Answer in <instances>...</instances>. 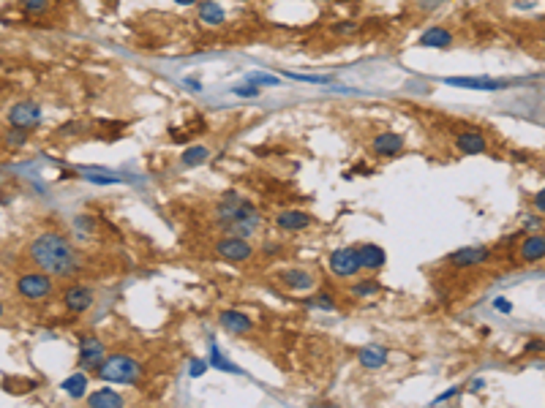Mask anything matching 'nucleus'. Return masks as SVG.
Returning a JSON list of instances; mask_svg holds the SVG:
<instances>
[{
    "mask_svg": "<svg viewBox=\"0 0 545 408\" xmlns=\"http://www.w3.org/2000/svg\"><path fill=\"white\" fill-rule=\"evenodd\" d=\"M358 258H360V270L376 272L388 264V251L376 242H363L358 245Z\"/></svg>",
    "mask_w": 545,
    "mask_h": 408,
    "instance_id": "obj_15",
    "label": "nucleus"
},
{
    "mask_svg": "<svg viewBox=\"0 0 545 408\" xmlns=\"http://www.w3.org/2000/svg\"><path fill=\"white\" fill-rule=\"evenodd\" d=\"M406 147V139L395 131H385V134H376L374 142H371V150L379 155V158H393L398 152H404Z\"/></svg>",
    "mask_w": 545,
    "mask_h": 408,
    "instance_id": "obj_16",
    "label": "nucleus"
},
{
    "mask_svg": "<svg viewBox=\"0 0 545 408\" xmlns=\"http://www.w3.org/2000/svg\"><path fill=\"white\" fill-rule=\"evenodd\" d=\"M534 210L537 212H545V191L540 188L537 194H534Z\"/></svg>",
    "mask_w": 545,
    "mask_h": 408,
    "instance_id": "obj_37",
    "label": "nucleus"
},
{
    "mask_svg": "<svg viewBox=\"0 0 545 408\" xmlns=\"http://www.w3.org/2000/svg\"><path fill=\"white\" fill-rule=\"evenodd\" d=\"M218 210V224L224 229V234H234V237H246L249 240L256 229L262 226V212L256 210V204H251L249 199L240 194H224Z\"/></svg>",
    "mask_w": 545,
    "mask_h": 408,
    "instance_id": "obj_2",
    "label": "nucleus"
},
{
    "mask_svg": "<svg viewBox=\"0 0 545 408\" xmlns=\"http://www.w3.org/2000/svg\"><path fill=\"white\" fill-rule=\"evenodd\" d=\"M218 324H221V330L229 335H249L254 330V318L249 313H243V310H221L218 313Z\"/></svg>",
    "mask_w": 545,
    "mask_h": 408,
    "instance_id": "obj_14",
    "label": "nucleus"
},
{
    "mask_svg": "<svg viewBox=\"0 0 545 408\" xmlns=\"http://www.w3.org/2000/svg\"><path fill=\"white\" fill-rule=\"evenodd\" d=\"M455 394H458V389H455V387H452V389H447V392H442V394H439V397H436L434 403H442V400H452V397H455Z\"/></svg>",
    "mask_w": 545,
    "mask_h": 408,
    "instance_id": "obj_39",
    "label": "nucleus"
},
{
    "mask_svg": "<svg viewBox=\"0 0 545 408\" xmlns=\"http://www.w3.org/2000/svg\"><path fill=\"white\" fill-rule=\"evenodd\" d=\"M232 93H234V95H240V98H256V95H259V88L249 82L246 88H232Z\"/></svg>",
    "mask_w": 545,
    "mask_h": 408,
    "instance_id": "obj_34",
    "label": "nucleus"
},
{
    "mask_svg": "<svg viewBox=\"0 0 545 408\" xmlns=\"http://www.w3.org/2000/svg\"><path fill=\"white\" fill-rule=\"evenodd\" d=\"M358 31V25H352V22H346V25H336L333 33H355Z\"/></svg>",
    "mask_w": 545,
    "mask_h": 408,
    "instance_id": "obj_38",
    "label": "nucleus"
},
{
    "mask_svg": "<svg viewBox=\"0 0 545 408\" xmlns=\"http://www.w3.org/2000/svg\"><path fill=\"white\" fill-rule=\"evenodd\" d=\"M289 79L297 82H308V85H330V76H316V74H295V71H284Z\"/></svg>",
    "mask_w": 545,
    "mask_h": 408,
    "instance_id": "obj_31",
    "label": "nucleus"
},
{
    "mask_svg": "<svg viewBox=\"0 0 545 408\" xmlns=\"http://www.w3.org/2000/svg\"><path fill=\"white\" fill-rule=\"evenodd\" d=\"M494 308H497L499 313H513V303H510V300H504V297H499L497 303H494Z\"/></svg>",
    "mask_w": 545,
    "mask_h": 408,
    "instance_id": "obj_36",
    "label": "nucleus"
},
{
    "mask_svg": "<svg viewBox=\"0 0 545 408\" xmlns=\"http://www.w3.org/2000/svg\"><path fill=\"white\" fill-rule=\"evenodd\" d=\"M445 85L450 88H464V90H504L510 88V82L504 79H491V76H447Z\"/></svg>",
    "mask_w": 545,
    "mask_h": 408,
    "instance_id": "obj_11",
    "label": "nucleus"
},
{
    "mask_svg": "<svg viewBox=\"0 0 545 408\" xmlns=\"http://www.w3.org/2000/svg\"><path fill=\"white\" fill-rule=\"evenodd\" d=\"M82 131H85V125H82V122H71V125H63L58 134L66 136V134H82Z\"/></svg>",
    "mask_w": 545,
    "mask_h": 408,
    "instance_id": "obj_35",
    "label": "nucleus"
},
{
    "mask_svg": "<svg viewBox=\"0 0 545 408\" xmlns=\"http://www.w3.org/2000/svg\"><path fill=\"white\" fill-rule=\"evenodd\" d=\"M9 125H14V128H22V131H33V128H38L41 125V117H44V109L38 101H16L11 109H9Z\"/></svg>",
    "mask_w": 545,
    "mask_h": 408,
    "instance_id": "obj_5",
    "label": "nucleus"
},
{
    "mask_svg": "<svg viewBox=\"0 0 545 408\" xmlns=\"http://www.w3.org/2000/svg\"><path fill=\"white\" fill-rule=\"evenodd\" d=\"M491 258V248L488 245H469V248H458V251H452L447 261H450L452 267H458V270H467V267H477V264H485Z\"/></svg>",
    "mask_w": 545,
    "mask_h": 408,
    "instance_id": "obj_10",
    "label": "nucleus"
},
{
    "mask_svg": "<svg viewBox=\"0 0 545 408\" xmlns=\"http://www.w3.org/2000/svg\"><path fill=\"white\" fill-rule=\"evenodd\" d=\"M256 251L246 237H234V234H224L221 240L216 242V256L224 258V261H232V264H240V261H249Z\"/></svg>",
    "mask_w": 545,
    "mask_h": 408,
    "instance_id": "obj_7",
    "label": "nucleus"
},
{
    "mask_svg": "<svg viewBox=\"0 0 545 408\" xmlns=\"http://www.w3.org/2000/svg\"><path fill=\"white\" fill-rule=\"evenodd\" d=\"M197 11H199V22L207 25V28H218V25L227 22V11L218 6L216 0H202Z\"/></svg>",
    "mask_w": 545,
    "mask_h": 408,
    "instance_id": "obj_22",
    "label": "nucleus"
},
{
    "mask_svg": "<svg viewBox=\"0 0 545 408\" xmlns=\"http://www.w3.org/2000/svg\"><path fill=\"white\" fill-rule=\"evenodd\" d=\"M390 360L388 348L379 346V343H368V346H363L358 351V362L365 367V370H379V367H385Z\"/></svg>",
    "mask_w": 545,
    "mask_h": 408,
    "instance_id": "obj_17",
    "label": "nucleus"
},
{
    "mask_svg": "<svg viewBox=\"0 0 545 408\" xmlns=\"http://www.w3.org/2000/svg\"><path fill=\"white\" fill-rule=\"evenodd\" d=\"M249 82H251V85H267V88H279V85H281L279 76H273V74H259V71H254V74H249Z\"/></svg>",
    "mask_w": 545,
    "mask_h": 408,
    "instance_id": "obj_32",
    "label": "nucleus"
},
{
    "mask_svg": "<svg viewBox=\"0 0 545 408\" xmlns=\"http://www.w3.org/2000/svg\"><path fill=\"white\" fill-rule=\"evenodd\" d=\"M177 6H194V3H199V0H175Z\"/></svg>",
    "mask_w": 545,
    "mask_h": 408,
    "instance_id": "obj_40",
    "label": "nucleus"
},
{
    "mask_svg": "<svg viewBox=\"0 0 545 408\" xmlns=\"http://www.w3.org/2000/svg\"><path fill=\"white\" fill-rule=\"evenodd\" d=\"M308 226H313V215H308L306 210H281L276 215V229L284 234H295Z\"/></svg>",
    "mask_w": 545,
    "mask_h": 408,
    "instance_id": "obj_13",
    "label": "nucleus"
},
{
    "mask_svg": "<svg viewBox=\"0 0 545 408\" xmlns=\"http://www.w3.org/2000/svg\"><path fill=\"white\" fill-rule=\"evenodd\" d=\"M95 303V291L90 286H85V283H71V286L63 288V305H66V310L68 313H85V310H90Z\"/></svg>",
    "mask_w": 545,
    "mask_h": 408,
    "instance_id": "obj_9",
    "label": "nucleus"
},
{
    "mask_svg": "<svg viewBox=\"0 0 545 408\" xmlns=\"http://www.w3.org/2000/svg\"><path fill=\"white\" fill-rule=\"evenodd\" d=\"M379 291H382V283H376V281H360L355 286H349L352 297H376Z\"/></svg>",
    "mask_w": 545,
    "mask_h": 408,
    "instance_id": "obj_28",
    "label": "nucleus"
},
{
    "mask_svg": "<svg viewBox=\"0 0 545 408\" xmlns=\"http://www.w3.org/2000/svg\"><path fill=\"white\" fill-rule=\"evenodd\" d=\"M240 3H246V0H240Z\"/></svg>",
    "mask_w": 545,
    "mask_h": 408,
    "instance_id": "obj_42",
    "label": "nucleus"
},
{
    "mask_svg": "<svg viewBox=\"0 0 545 408\" xmlns=\"http://www.w3.org/2000/svg\"><path fill=\"white\" fill-rule=\"evenodd\" d=\"M25 14H44L49 9V0H19Z\"/></svg>",
    "mask_w": 545,
    "mask_h": 408,
    "instance_id": "obj_30",
    "label": "nucleus"
},
{
    "mask_svg": "<svg viewBox=\"0 0 545 408\" xmlns=\"http://www.w3.org/2000/svg\"><path fill=\"white\" fill-rule=\"evenodd\" d=\"M52 288H55V283H52V275H47V272H22L16 281V294L28 303L47 300Z\"/></svg>",
    "mask_w": 545,
    "mask_h": 408,
    "instance_id": "obj_4",
    "label": "nucleus"
},
{
    "mask_svg": "<svg viewBox=\"0 0 545 408\" xmlns=\"http://www.w3.org/2000/svg\"><path fill=\"white\" fill-rule=\"evenodd\" d=\"M207 367H216V370H221V373H234V376H243V370H240V367H237L229 357H224V354H221V348H218L216 343H210Z\"/></svg>",
    "mask_w": 545,
    "mask_h": 408,
    "instance_id": "obj_25",
    "label": "nucleus"
},
{
    "mask_svg": "<svg viewBox=\"0 0 545 408\" xmlns=\"http://www.w3.org/2000/svg\"><path fill=\"white\" fill-rule=\"evenodd\" d=\"M210 155H213V152H210L207 145H191V147H186L183 155H180V164L186 169H197V167H202V164H207Z\"/></svg>",
    "mask_w": 545,
    "mask_h": 408,
    "instance_id": "obj_24",
    "label": "nucleus"
},
{
    "mask_svg": "<svg viewBox=\"0 0 545 408\" xmlns=\"http://www.w3.org/2000/svg\"><path fill=\"white\" fill-rule=\"evenodd\" d=\"M88 384H90L88 373H85V370H77V373H71L68 378H63L61 389L68 394L71 400H82V397L88 394Z\"/></svg>",
    "mask_w": 545,
    "mask_h": 408,
    "instance_id": "obj_20",
    "label": "nucleus"
},
{
    "mask_svg": "<svg viewBox=\"0 0 545 408\" xmlns=\"http://www.w3.org/2000/svg\"><path fill=\"white\" fill-rule=\"evenodd\" d=\"M303 305L311 308V310H327V313L338 310V300H336V294H330V291H316L311 297H306Z\"/></svg>",
    "mask_w": 545,
    "mask_h": 408,
    "instance_id": "obj_26",
    "label": "nucleus"
},
{
    "mask_svg": "<svg viewBox=\"0 0 545 408\" xmlns=\"http://www.w3.org/2000/svg\"><path fill=\"white\" fill-rule=\"evenodd\" d=\"M104 357H107V346H104V340H98L95 335H82V338H79V348H77L79 370L93 373Z\"/></svg>",
    "mask_w": 545,
    "mask_h": 408,
    "instance_id": "obj_6",
    "label": "nucleus"
},
{
    "mask_svg": "<svg viewBox=\"0 0 545 408\" xmlns=\"http://www.w3.org/2000/svg\"><path fill=\"white\" fill-rule=\"evenodd\" d=\"M85 397H88V406L90 408H120V406H125L123 394L115 392V389H109V387H101L98 392L85 394Z\"/></svg>",
    "mask_w": 545,
    "mask_h": 408,
    "instance_id": "obj_21",
    "label": "nucleus"
},
{
    "mask_svg": "<svg viewBox=\"0 0 545 408\" xmlns=\"http://www.w3.org/2000/svg\"><path fill=\"white\" fill-rule=\"evenodd\" d=\"M31 261L47 275L55 278H74L82 270V256L61 231H41L28 248Z\"/></svg>",
    "mask_w": 545,
    "mask_h": 408,
    "instance_id": "obj_1",
    "label": "nucleus"
},
{
    "mask_svg": "<svg viewBox=\"0 0 545 408\" xmlns=\"http://www.w3.org/2000/svg\"><path fill=\"white\" fill-rule=\"evenodd\" d=\"M207 373V360H191V365H188V376L191 378H199V376H204Z\"/></svg>",
    "mask_w": 545,
    "mask_h": 408,
    "instance_id": "obj_33",
    "label": "nucleus"
},
{
    "mask_svg": "<svg viewBox=\"0 0 545 408\" xmlns=\"http://www.w3.org/2000/svg\"><path fill=\"white\" fill-rule=\"evenodd\" d=\"M327 267L336 278L341 281H349L360 272V258H358V248H336L330 258H327Z\"/></svg>",
    "mask_w": 545,
    "mask_h": 408,
    "instance_id": "obj_8",
    "label": "nucleus"
},
{
    "mask_svg": "<svg viewBox=\"0 0 545 408\" xmlns=\"http://www.w3.org/2000/svg\"><path fill=\"white\" fill-rule=\"evenodd\" d=\"M28 139H31V131H22V128L9 125V131L3 134V147H9V150H19V147H25V145H28Z\"/></svg>",
    "mask_w": 545,
    "mask_h": 408,
    "instance_id": "obj_27",
    "label": "nucleus"
},
{
    "mask_svg": "<svg viewBox=\"0 0 545 408\" xmlns=\"http://www.w3.org/2000/svg\"><path fill=\"white\" fill-rule=\"evenodd\" d=\"M518 256H521L524 264H537V261H543L545 258V237L543 234H529L526 240L521 242Z\"/></svg>",
    "mask_w": 545,
    "mask_h": 408,
    "instance_id": "obj_19",
    "label": "nucleus"
},
{
    "mask_svg": "<svg viewBox=\"0 0 545 408\" xmlns=\"http://www.w3.org/2000/svg\"><path fill=\"white\" fill-rule=\"evenodd\" d=\"M450 44H452V33L447 31V28H439V25L428 28V31L420 36V46H425V49H447Z\"/></svg>",
    "mask_w": 545,
    "mask_h": 408,
    "instance_id": "obj_23",
    "label": "nucleus"
},
{
    "mask_svg": "<svg viewBox=\"0 0 545 408\" xmlns=\"http://www.w3.org/2000/svg\"><path fill=\"white\" fill-rule=\"evenodd\" d=\"M0 318H3V303H0Z\"/></svg>",
    "mask_w": 545,
    "mask_h": 408,
    "instance_id": "obj_41",
    "label": "nucleus"
},
{
    "mask_svg": "<svg viewBox=\"0 0 545 408\" xmlns=\"http://www.w3.org/2000/svg\"><path fill=\"white\" fill-rule=\"evenodd\" d=\"M455 147L464 155H483L488 152V139L480 131H464L455 136Z\"/></svg>",
    "mask_w": 545,
    "mask_h": 408,
    "instance_id": "obj_18",
    "label": "nucleus"
},
{
    "mask_svg": "<svg viewBox=\"0 0 545 408\" xmlns=\"http://www.w3.org/2000/svg\"><path fill=\"white\" fill-rule=\"evenodd\" d=\"M279 283L286 291H311L316 286V275L311 270H303V267H289V270H281Z\"/></svg>",
    "mask_w": 545,
    "mask_h": 408,
    "instance_id": "obj_12",
    "label": "nucleus"
},
{
    "mask_svg": "<svg viewBox=\"0 0 545 408\" xmlns=\"http://www.w3.org/2000/svg\"><path fill=\"white\" fill-rule=\"evenodd\" d=\"M85 180L93 182V185H115V182H120V177H118V174H104V172L85 169Z\"/></svg>",
    "mask_w": 545,
    "mask_h": 408,
    "instance_id": "obj_29",
    "label": "nucleus"
},
{
    "mask_svg": "<svg viewBox=\"0 0 545 408\" xmlns=\"http://www.w3.org/2000/svg\"><path fill=\"white\" fill-rule=\"evenodd\" d=\"M93 373L101 381H109V384L137 387L142 378V362L131 354H107Z\"/></svg>",
    "mask_w": 545,
    "mask_h": 408,
    "instance_id": "obj_3",
    "label": "nucleus"
}]
</instances>
